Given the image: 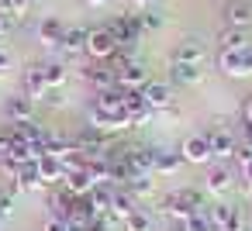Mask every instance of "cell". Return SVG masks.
<instances>
[{"label": "cell", "instance_id": "ac0fdd59", "mask_svg": "<svg viewBox=\"0 0 252 231\" xmlns=\"http://www.w3.org/2000/svg\"><path fill=\"white\" fill-rule=\"evenodd\" d=\"M35 186H42V176H38V159H32V162H25V166H18V173H14V190H35Z\"/></svg>", "mask_w": 252, "mask_h": 231}, {"label": "cell", "instance_id": "9a60e30c", "mask_svg": "<svg viewBox=\"0 0 252 231\" xmlns=\"http://www.w3.org/2000/svg\"><path fill=\"white\" fill-rule=\"evenodd\" d=\"M59 52H63L66 59H80V56L87 52V31H83V28L66 31V35H63V42H59Z\"/></svg>", "mask_w": 252, "mask_h": 231}, {"label": "cell", "instance_id": "5bb4252c", "mask_svg": "<svg viewBox=\"0 0 252 231\" xmlns=\"http://www.w3.org/2000/svg\"><path fill=\"white\" fill-rule=\"evenodd\" d=\"M63 35H66V28H63L59 14H49V18L38 21V42H42V45H59Z\"/></svg>", "mask_w": 252, "mask_h": 231}, {"label": "cell", "instance_id": "6da1fadb", "mask_svg": "<svg viewBox=\"0 0 252 231\" xmlns=\"http://www.w3.org/2000/svg\"><path fill=\"white\" fill-rule=\"evenodd\" d=\"M107 31L114 35L118 49H131V45H138L142 35H145V28H142V14H118V18L107 25Z\"/></svg>", "mask_w": 252, "mask_h": 231}, {"label": "cell", "instance_id": "e0dca14e", "mask_svg": "<svg viewBox=\"0 0 252 231\" xmlns=\"http://www.w3.org/2000/svg\"><path fill=\"white\" fill-rule=\"evenodd\" d=\"M21 93H25L28 100H42V97L49 93V87H45V80H42V66H32V69L25 73V83H21Z\"/></svg>", "mask_w": 252, "mask_h": 231}, {"label": "cell", "instance_id": "1f68e13d", "mask_svg": "<svg viewBox=\"0 0 252 231\" xmlns=\"http://www.w3.org/2000/svg\"><path fill=\"white\" fill-rule=\"evenodd\" d=\"M142 28H145V31H159V28H162V18L149 11V14H142Z\"/></svg>", "mask_w": 252, "mask_h": 231}, {"label": "cell", "instance_id": "277c9868", "mask_svg": "<svg viewBox=\"0 0 252 231\" xmlns=\"http://www.w3.org/2000/svg\"><path fill=\"white\" fill-rule=\"evenodd\" d=\"M80 76H83L97 93H104V90L118 87V76H114V73L107 69V62H100V59H97V62H87V66L80 69Z\"/></svg>", "mask_w": 252, "mask_h": 231}, {"label": "cell", "instance_id": "83f0119b", "mask_svg": "<svg viewBox=\"0 0 252 231\" xmlns=\"http://www.w3.org/2000/svg\"><path fill=\"white\" fill-rule=\"evenodd\" d=\"M125 231H152V217H149V210L135 207V210L125 217Z\"/></svg>", "mask_w": 252, "mask_h": 231}, {"label": "cell", "instance_id": "ba28073f", "mask_svg": "<svg viewBox=\"0 0 252 231\" xmlns=\"http://www.w3.org/2000/svg\"><path fill=\"white\" fill-rule=\"evenodd\" d=\"M125 159L135 173H152L156 166V148L152 145H125Z\"/></svg>", "mask_w": 252, "mask_h": 231}, {"label": "cell", "instance_id": "7a4b0ae2", "mask_svg": "<svg viewBox=\"0 0 252 231\" xmlns=\"http://www.w3.org/2000/svg\"><path fill=\"white\" fill-rule=\"evenodd\" d=\"M162 210L183 221V217H190V214H197V210H207V207H204V200H200L197 190H173V193L162 197Z\"/></svg>", "mask_w": 252, "mask_h": 231}, {"label": "cell", "instance_id": "f1b7e54d", "mask_svg": "<svg viewBox=\"0 0 252 231\" xmlns=\"http://www.w3.org/2000/svg\"><path fill=\"white\" fill-rule=\"evenodd\" d=\"M87 231H114V221H111L107 214H94V217L87 221Z\"/></svg>", "mask_w": 252, "mask_h": 231}, {"label": "cell", "instance_id": "d6a6232c", "mask_svg": "<svg viewBox=\"0 0 252 231\" xmlns=\"http://www.w3.org/2000/svg\"><path fill=\"white\" fill-rule=\"evenodd\" d=\"M28 0H7V14H25Z\"/></svg>", "mask_w": 252, "mask_h": 231}, {"label": "cell", "instance_id": "e575fe53", "mask_svg": "<svg viewBox=\"0 0 252 231\" xmlns=\"http://www.w3.org/2000/svg\"><path fill=\"white\" fill-rule=\"evenodd\" d=\"M242 176H245V183L252 186V159H249V162H242Z\"/></svg>", "mask_w": 252, "mask_h": 231}, {"label": "cell", "instance_id": "8992f818", "mask_svg": "<svg viewBox=\"0 0 252 231\" xmlns=\"http://www.w3.org/2000/svg\"><path fill=\"white\" fill-rule=\"evenodd\" d=\"M183 162H193V166H204V162H211L214 155H211V142H207V131H200V135H190L187 142H183Z\"/></svg>", "mask_w": 252, "mask_h": 231}, {"label": "cell", "instance_id": "7c38bea8", "mask_svg": "<svg viewBox=\"0 0 252 231\" xmlns=\"http://www.w3.org/2000/svg\"><path fill=\"white\" fill-rule=\"evenodd\" d=\"M204 56H207L204 42H200V38H187V42H180V49L173 52V62H190V66H200V62H204Z\"/></svg>", "mask_w": 252, "mask_h": 231}, {"label": "cell", "instance_id": "8fae6325", "mask_svg": "<svg viewBox=\"0 0 252 231\" xmlns=\"http://www.w3.org/2000/svg\"><path fill=\"white\" fill-rule=\"evenodd\" d=\"M142 97H145V104L152 107V111H162V107H169L173 104V90H169V83H145L142 87Z\"/></svg>", "mask_w": 252, "mask_h": 231}, {"label": "cell", "instance_id": "4dcf8cb0", "mask_svg": "<svg viewBox=\"0 0 252 231\" xmlns=\"http://www.w3.org/2000/svg\"><path fill=\"white\" fill-rule=\"evenodd\" d=\"M228 210H231V207H224V203H214V207H207V214H211V221L218 224V231H221V224H224Z\"/></svg>", "mask_w": 252, "mask_h": 231}, {"label": "cell", "instance_id": "d6986e66", "mask_svg": "<svg viewBox=\"0 0 252 231\" xmlns=\"http://www.w3.org/2000/svg\"><path fill=\"white\" fill-rule=\"evenodd\" d=\"M63 186L69 190V193H90L94 186H97V179H94V173L83 166V169H76V173H69V176H63Z\"/></svg>", "mask_w": 252, "mask_h": 231}, {"label": "cell", "instance_id": "2e32d148", "mask_svg": "<svg viewBox=\"0 0 252 231\" xmlns=\"http://www.w3.org/2000/svg\"><path fill=\"white\" fill-rule=\"evenodd\" d=\"M32 104H35V100H28L25 93H18V97H11V100L4 104V117H7L11 124H21V121H32Z\"/></svg>", "mask_w": 252, "mask_h": 231}, {"label": "cell", "instance_id": "603a6c76", "mask_svg": "<svg viewBox=\"0 0 252 231\" xmlns=\"http://www.w3.org/2000/svg\"><path fill=\"white\" fill-rule=\"evenodd\" d=\"M169 76H173L176 83H183V87H197V83H200V66H190V62H173Z\"/></svg>", "mask_w": 252, "mask_h": 231}, {"label": "cell", "instance_id": "74e56055", "mask_svg": "<svg viewBox=\"0 0 252 231\" xmlns=\"http://www.w3.org/2000/svg\"><path fill=\"white\" fill-rule=\"evenodd\" d=\"M4 28H7V21H4V18H0V31H4Z\"/></svg>", "mask_w": 252, "mask_h": 231}, {"label": "cell", "instance_id": "ab89813d", "mask_svg": "<svg viewBox=\"0 0 252 231\" xmlns=\"http://www.w3.org/2000/svg\"><path fill=\"white\" fill-rule=\"evenodd\" d=\"M87 4H104V0H87Z\"/></svg>", "mask_w": 252, "mask_h": 231}, {"label": "cell", "instance_id": "52a82bcc", "mask_svg": "<svg viewBox=\"0 0 252 231\" xmlns=\"http://www.w3.org/2000/svg\"><path fill=\"white\" fill-rule=\"evenodd\" d=\"M207 142H211V155H214V159H231L235 148H238V138H235L231 131H224V128L207 131Z\"/></svg>", "mask_w": 252, "mask_h": 231}, {"label": "cell", "instance_id": "d590c367", "mask_svg": "<svg viewBox=\"0 0 252 231\" xmlns=\"http://www.w3.org/2000/svg\"><path fill=\"white\" fill-rule=\"evenodd\" d=\"M7 66H11V56H7V52H4V49H0V73H4V69H7Z\"/></svg>", "mask_w": 252, "mask_h": 231}, {"label": "cell", "instance_id": "7402d4cb", "mask_svg": "<svg viewBox=\"0 0 252 231\" xmlns=\"http://www.w3.org/2000/svg\"><path fill=\"white\" fill-rule=\"evenodd\" d=\"M207 190H211L214 197H221V193L231 190V173H228V166H214V169L207 173Z\"/></svg>", "mask_w": 252, "mask_h": 231}, {"label": "cell", "instance_id": "44dd1931", "mask_svg": "<svg viewBox=\"0 0 252 231\" xmlns=\"http://www.w3.org/2000/svg\"><path fill=\"white\" fill-rule=\"evenodd\" d=\"M180 166H183V152L156 148V166H152V173H176Z\"/></svg>", "mask_w": 252, "mask_h": 231}, {"label": "cell", "instance_id": "f546056e", "mask_svg": "<svg viewBox=\"0 0 252 231\" xmlns=\"http://www.w3.org/2000/svg\"><path fill=\"white\" fill-rule=\"evenodd\" d=\"M221 231H245V221H242V214L231 207L228 210V217H224V224H221Z\"/></svg>", "mask_w": 252, "mask_h": 231}, {"label": "cell", "instance_id": "60d3db41", "mask_svg": "<svg viewBox=\"0 0 252 231\" xmlns=\"http://www.w3.org/2000/svg\"><path fill=\"white\" fill-rule=\"evenodd\" d=\"M138 4H156V0H138Z\"/></svg>", "mask_w": 252, "mask_h": 231}, {"label": "cell", "instance_id": "f35d334b", "mask_svg": "<svg viewBox=\"0 0 252 231\" xmlns=\"http://www.w3.org/2000/svg\"><path fill=\"white\" fill-rule=\"evenodd\" d=\"M0 162H4V145H0Z\"/></svg>", "mask_w": 252, "mask_h": 231}, {"label": "cell", "instance_id": "836d02e7", "mask_svg": "<svg viewBox=\"0 0 252 231\" xmlns=\"http://www.w3.org/2000/svg\"><path fill=\"white\" fill-rule=\"evenodd\" d=\"M45 231H69V224H66V221H52V217H49V221H45Z\"/></svg>", "mask_w": 252, "mask_h": 231}, {"label": "cell", "instance_id": "4316f807", "mask_svg": "<svg viewBox=\"0 0 252 231\" xmlns=\"http://www.w3.org/2000/svg\"><path fill=\"white\" fill-rule=\"evenodd\" d=\"M183 231H218V224L211 221L207 210H197V214L183 217Z\"/></svg>", "mask_w": 252, "mask_h": 231}, {"label": "cell", "instance_id": "9c48e42d", "mask_svg": "<svg viewBox=\"0 0 252 231\" xmlns=\"http://www.w3.org/2000/svg\"><path fill=\"white\" fill-rule=\"evenodd\" d=\"M145 83H149V76H145V66H142L138 59H131V62L121 66V73H118V87H125V90H142Z\"/></svg>", "mask_w": 252, "mask_h": 231}, {"label": "cell", "instance_id": "d4e9b609", "mask_svg": "<svg viewBox=\"0 0 252 231\" xmlns=\"http://www.w3.org/2000/svg\"><path fill=\"white\" fill-rule=\"evenodd\" d=\"M235 49H249V35L242 28H228L221 35V52H235Z\"/></svg>", "mask_w": 252, "mask_h": 231}, {"label": "cell", "instance_id": "30bf717a", "mask_svg": "<svg viewBox=\"0 0 252 231\" xmlns=\"http://www.w3.org/2000/svg\"><path fill=\"white\" fill-rule=\"evenodd\" d=\"M138 207V200L125 190V186H114V197H111V207H107V217L111 221H125L131 210Z\"/></svg>", "mask_w": 252, "mask_h": 231}, {"label": "cell", "instance_id": "8d00e7d4", "mask_svg": "<svg viewBox=\"0 0 252 231\" xmlns=\"http://www.w3.org/2000/svg\"><path fill=\"white\" fill-rule=\"evenodd\" d=\"M245 121H252V100L245 104Z\"/></svg>", "mask_w": 252, "mask_h": 231}, {"label": "cell", "instance_id": "cb8c5ba5", "mask_svg": "<svg viewBox=\"0 0 252 231\" xmlns=\"http://www.w3.org/2000/svg\"><path fill=\"white\" fill-rule=\"evenodd\" d=\"M42 80H45V87H49V90H56V87H63V80H66V66H63L59 59H52V62H45V66H42Z\"/></svg>", "mask_w": 252, "mask_h": 231}, {"label": "cell", "instance_id": "3957f363", "mask_svg": "<svg viewBox=\"0 0 252 231\" xmlns=\"http://www.w3.org/2000/svg\"><path fill=\"white\" fill-rule=\"evenodd\" d=\"M218 66L228 76H252V45L249 49H235V52H221Z\"/></svg>", "mask_w": 252, "mask_h": 231}, {"label": "cell", "instance_id": "ffe728a7", "mask_svg": "<svg viewBox=\"0 0 252 231\" xmlns=\"http://www.w3.org/2000/svg\"><path fill=\"white\" fill-rule=\"evenodd\" d=\"M38 176H42V183H49V186L63 183V166H59V155H42V159H38Z\"/></svg>", "mask_w": 252, "mask_h": 231}, {"label": "cell", "instance_id": "5b68a950", "mask_svg": "<svg viewBox=\"0 0 252 231\" xmlns=\"http://www.w3.org/2000/svg\"><path fill=\"white\" fill-rule=\"evenodd\" d=\"M114 49H118V42H114V35L107 31V28H94V31H87V52L94 56V59H111L114 56Z\"/></svg>", "mask_w": 252, "mask_h": 231}, {"label": "cell", "instance_id": "4fadbf2b", "mask_svg": "<svg viewBox=\"0 0 252 231\" xmlns=\"http://www.w3.org/2000/svg\"><path fill=\"white\" fill-rule=\"evenodd\" d=\"M221 18H224V25L228 28H249L252 25V7L249 4H242V0H235V4H228L224 11H221Z\"/></svg>", "mask_w": 252, "mask_h": 231}, {"label": "cell", "instance_id": "484cf974", "mask_svg": "<svg viewBox=\"0 0 252 231\" xmlns=\"http://www.w3.org/2000/svg\"><path fill=\"white\" fill-rule=\"evenodd\" d=\"M125 190L138 200V197H145V193H152V173H135L128 183H125Z\"/></svg>", "mask_w": 252, "mask_h": 231}]
</instances>
